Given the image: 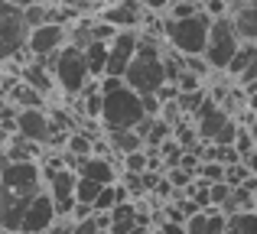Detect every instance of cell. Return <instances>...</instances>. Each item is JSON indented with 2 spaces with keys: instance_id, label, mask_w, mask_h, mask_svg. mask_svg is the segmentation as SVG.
<instances>
[{
  "instance_id": "cell-39",
  "label": "cell",
  "mask_w": 257,
  "mask_h": 234,
  "mask_svg": "<svg viewBox=\"0 0 257 234\" xmlns=\"http://www.w3.org/2000/svg\"><path fill=\"white\" fill-rule=\"evenodd\" d=\"M254 211H257V205H254Z\"/></svg>"
},
{
  "instance_id": "cell-6",
  "label": "cell",
  "mask_w": 257,
  "mask_h": 234,
  "mask_svg": "<svg viewBox=\"0 0 257 234\" xmlns=\"http://www.w3.org/2000/svg\"><path fill=\"white\" fill-rule=\"evenodd\" d=\"M241 49V36L234 33L231 17H218L208 30V46H205V59L215 72H228L234 52Z\"/></svg>"
},
{
  "instance_id": "cell-40",
  "label": "cell",
  "mask_w": 257,
  "mask_h": 234,
  "mask_svg": "<svg viewBox=\"0 0 257 234\" xmlns=\"http://www.w3.org/2000/svg\"><path fill=\"white\" fill-rule=\"evenodd\" d=\"M202 4H205V0H202Z\"/></svg>"
},
{
  "instance_id": "cell-25",
  "label": "cell",
  "mask_w": 257,
  "mask_h": 234,
  "mask_svg": "<svg viewBox=\"0 0 257 234\" xmlns=\"http://www.w3.org/2000/svg\"><path fill=\"white\" fill-rule=\"evenodd\" d=\"M247 179H251V169H247V163H244V159H241V163H231V166H225V182L231 185V189L244 185Z\"/></svg>"
},
{
  "instance_id": "cell-37",
  "label": "cell",
  "mask_w": 257,
  "mask_h": 234,
  "mask_svg": "<svg viewBox=\"0 0 257 234\" xmlns=\"http://www.w3.org/2000/svg\"><path fill=\"white\" fill-rule=\"evenodd\" d=\"M131 234H157V231H153V228H150V224H137V228H134Z\"/></svg>"
},
{
  "instance_id": "cell-23",
  "label": "cell",
  "mask_w": 257,
  "mask_h": 234,
  "mask_svg": "<svg viewBox=\"0 0 257 234\" xmlns=\"http://www.w3.org/2000/svg\"><path fill=\"white\" fill-rule=\"evenodd\" d=\"M225 234H257V211H234V215H228Z\"/></svg>"
},
{
  "instance_id": "cell-19",
  "label": "cell",
  "mask_w": 257,
  "mask_h": 234,
  "mask_svg": "<svg viewBox=\"0 0 257 234\" xmlns=\"http://www.w3.org/2000/svg\"><path fill=\"white\" fill-rule=\"evenodd\" d=\"M7 98H10L20 111H23V108H46V95H39V91L33 88V85H26L23 78H17V85L10 88Z\"/></svg>"
},
{
  "instance_id": "cell-36",
  "label": "cell",
  "mask_w": 257,
  "mask_h": 234,
  "mask_svg": "<svg viewBox=\"0 0 257 234\" xmlns=\"http://www.w3.org/2000/svg\"><path fill=\"white\" fill-rule=\"evenodd\" d=\"M244 163H247V169H251V176H257V150L251 153V156H247L244 159Z\"/></svg>"
},
{
  "instance_id": "cell-1",
  "label": "cell",
  "mask_w": 257,
  "mask_h": 234,
  "mask_svg": "<svg viewBox=\"0 0 257 234\" xmlns=\"http://www.w3.org/2000/svg\"><path fill=\"white\" fill-rule=\"evenodd\" d=\"M101 95H104V108H101V127L104 130H137L150 117L144 108V98L124 78L104 75L101 78Z\"/></svg>"
},
{
  "instance_id": "cell-27",
  "label": "cell",
  "mask_w": 257,
  "mask_h": 234,
  "mask_svg": "<svg viewBox=\"0 0 257 234\" xmlns=\"http://www.w3.org/2000/svg\"><path fill=\"white\" fill-rule=\"evenodd\" d=\"M150 169V153L137 150V153H127L124 156V172H147Z\"/></svg>"
},
{
  "instance_id": "cell-7",
  "label": "cell",
  "mask_w": 257,
  "mask_h": 234,
  "mask_svg": "<svg viewBox=\"0 0 257 234\" xmlns=\"http://www.w3.org/2000/svg\"><path fill=\"white\" fill-rule=\"evenodd\" d=\"M17 133L26 140H33V143L39 146H56L69 140V133H56V127H52V117L46 114V108H23L17 114Z\"/></svg>"
},
{
  "instance_id": "cell-31",
  "label": "cell",
  "mask_w": 257,
  "mask_h": 234,
  "mask_svg": "<svg viewBox=\"0 0 257 234\" xmlns=\"http://www.w3.org/2000/svg\"><path fill=\"white\" fill-rule=\"evenodd\" d=\"M157 234H189V231H186V224H182V221H170V218H160Z\"/></svg>"
},
{
  "instance_id": "cell-16",
  "label": "cell",
  "mask_w": 257,
  "mask_h": 234,
  "mask_svg": "<svg viewBox=\"0 0 257 234\" xmlns=\"http://www.w3.org/2000/svg\"><path fill=\"white\" fill-rule=\"evenodd\" d=\"M189 234H225L228 231V215L221 208H202L186 221Z\"/></svg>"
},
{
  "instance_id": "cell-24",
  "label": "cell",
  "mask_w": 257,
  "mask_h": 234,
  "mask_svg": "<svg viewBox=\"0 0 257 234\" xmlns=\"http://www.w3.org/2000/svg\"><path fill=\"white\" fill-rule=\"evenodd\" d=\"M101 189H104L101 182H94V179H85V176H78V189H75V198H78V205H94V198L101 195Z\"/></svg>"
},
{
  "instance_id": "cell-34",
  "label": "cell",
  "mask_w": 257,
  "mask_h": 234,
  "mask_svg": "<svg viewBox=\"0 0 257 234\" xmlns=\"http://www.w3.org/2000/svg\"><path fill=\"white\" fill-rule=\"evenodd\" d=\"M244 95H247V111H251V114H257V82L247 85Z\"/></svg>"
},
{
  "instance_id": "cell-2",
  "label": "cell",
  "mask_w": 257,
  "mask_h": 234,
  "mask_svg": "<svg viewBox=\"0 0 257 234\" xmlns=\"http://www.w3.org/2000/svg\"><path fill=\"white\" fill-rule=\"evenodd\" d=\"M124 82L137 91L140 98H150L170 85V75H166V52L160 49V39L144 36L140 33V46H137V56H134L131 69H127Z\"/></svg>"
},
{
  "instance_id": "cell-5",
  "label": "cell",
  "mask_w": 257,
  "mask_h": 234,
  "mask_svg": "<svg viewBox=\"0 0 257 234\" xmlns=\"http://www.w3.org/2000/svg\"><path fill=\"white\" fill-rule=\"evenodd\" d=\"M215 20L205 10L195 17H182V20H163V39L170 43V49L182 52V56H205L208 46V30Z\"/></svg>"
},
{
  "instance_id": "cell-21",
  "label": "cell",
  "mask_w": 257,
  "mask_h": 234,
  "mask_svg": "<svg viewBox=\"0 0 257 234\" xmlns=\"http://www.w3.org/2000/svg\"><path fill=\"white\" fill-rule=\"evenodd\" d=\"M85 59H88V72H91V78H104V69H107V43H98V39H94V43L85 49Z\"/></svg>"
},
{
  "instance_id": "cell-20",
  "label": "cell",
  "mask_w": 257,
  "mask_h": 234,
  "mask_svg": "<svg viewBox=\"0 0 257 234\" xmlns=\"http://www.w3.org/2000/svg\"><path fill=\"white\" fill-rule=\"evenodd\" d=\"M257 62V46L254 43H241V49L234 52V59H231V65H228V75L234 78V82H238L241 75H244L247 69H251V65Z\"/></svg>"
},
{
  "instance_id": "cell-17",
  "label": "cell",
  "mask_w": 257,
  "mask_h": 234,
  "mask_svg": "<svg viewBox=\"0 0 257 234\" xmlns=\"http://www.w3.org/2000/svg\"><path fill=\"white\" fill-rule=\"evenodd\" d=\"M78 176L94 179V182H101V185H114L117 182V166L107 156H88V159H82V166H78Z\"/></svg>"
},
{
  "instance_id": "cell-28",
  "label": "cell",
  "mask_w": 257,
  "mask_h": 234,
  "mask_svg": "<svg viewBox=\"0 0 257 234\" xmlns=\"http://www.w3.org/2000/svg\"><path fill=\"white\" fill-rule=\"evenodd\" d=\"M208 198H212V208H221V205L231 198V185L228 182H212L208 185Z\"/></svg>"
},
{
  "instance_id": "cell-10",
  "label": "cell",
  "mask_w": 257,
  "mask_h": 234,
  "mask_svg": "<svg viewBox=\"0 0 257 234\" xmlns=\"http://www.w3.org/2000/svg\"><path fill=\"white\" fill-rule=\"evenodd\" d=\"M62 46H69V26L46 23V26H36V30L30 33V46H26V52H30L33 59H49V56H56Z\"/></svg>"
},
{
  "instance_id": "cell-29",
  "label": "cell",
  "mask_w": 257,
  "mask_h": 234,
  "mask_svg": "<svg viewBox=\"0 0 257 234\" xmlns=\"http://www.w3.org/2000/svg\"><path fill=\"white\" fill-rule=\"evenodd\" d=\"M186 69L192 72V75L205 78V75H208V69H212V65H208V59H205V56H186Z\"/></svg>"
},
{
  "instance_id": "cell-38",
  "label": "cell",
  "mask_w": 257,
  "mask_h": 234,
  "mask_svg": "<svg viewBox=\"0 0 257 234\" xmlns=\"http://www.w3.org/2000/svg\"><path fill=\"white\" fill-rule=\"evenodd\" d=\"M10 4H17L20 10H26V7H33V4H36V0H10Z\"/></svg>"
},
{
  "instance_id": "cell-13",
  "label": "cell",
  "mask_w": 257,
  "mask_h": 234,
  "mask_svg": "<svg viewBox=\"0 0 257 234\" xmlns=\"http://www.w3.org/2000/svg\"><path fill=\"white\" fill-rule=\"evenodd\" d=\"M98 17L107 20L111 26H117V30H140L147 20V10L140 0H117L111 7H101Z\"/></svg>"
},
{
  "instance_id": "cell-14",
  "label": "cell",
  "mask_w": 257,
  "mask_h": 234,
  "mask_svg": "<svg viewBox=\"0 0 257 234\" xmlns=\"http://www.w3.org/2000/svg\"><path fill=\"white\" fill-rule=\"evenodd\" d=\"M228 17H231L234 33L241 36V43L257 46V7L244 4V0H228Z\"/></svg>"
},
{
  "instance_id": "cell-33",
  "label": "cell",
  "mask_w": 257,
  "mask_h": 234,
  "mask_svg": "<svg viewBox=\"0 0 257 234\" xmlns=\"http://www.w3.org/2000/svg\"><path fill=\"white\" fill-rule=\"evenodd\" d=\"M72 224H75L72 218H59V221L52 224V228L46 231V234H72Z\"/></svg>"
},
{
  "instance_id": "cell-11",
  "label": "cell",
  "mask_w": 257,
  "mask_h": 234,
  "mask_svg": "<svg viewBox=\"0 0 257 234\" xmlns=\"http://www.w3.org/2000/svg\"><path fill=\"white\" fill-rule=\"evenodd\" d=\"M56 221H59L56 202H52V195L43 189V192H39V195L30 202V208H26V215H23L20 231H23V234H46Z\"/></svg>"
},
{
  "instance_id": "cell-3",
  "label": "cell",
  "mask_w": 257,
  "mask_h": 234,
  "mask_svg": "<svg viewBox=\"0 0 257 234\" xmlns=\"http://www.w3.org/2000/svg\"><path fill=\"white\" fill-rule=\"evenodd\" d=\"M30 33L33 26L26 23V10H20L10 0H0V65H17V72L30 62Z\"/></svg>"
},
{
  "instance_id": "cell-35",
  "label": "cell",
  "mask_w": 257,
  "mask_h": 234,
  "mask_svg": "<svg viewBox=\"0 0 257 234\" xmlns=\"http://www.w3.org/2000/svg\"><path fill=\"white\" fill-rule=\"evenodd\" d=\"M10 137H13V133L7 130V127H0V150H7V143H10Z\"/></svg>"
},
{
  "instance_id": "cell-22",
  "label": "cell",
  "mask_w": 257,
  "mask_h": 234,
  "mask_svg": "<svg viewBox=\"0 0 257 234\" xmlns=\"http://www.w3.org/2000/svg\"><path fill=\"white\" fill-rule=\"evenodd\" d=\"M65 153H72L78 159H88V156H94V140L85 130H72L69 140H65Z\"/></svg>"
},
{
  "instance_id": "cell-9",
  "label": "cell",
  "mask_w": 257,
  "mask_h": 234,
  "mask_svg": "<svg viewBox=\"0 0 257 234\" xmlns=\"http://www.w3.org/2000/svg\"><path fill=\"white\" fill-rule=\"evenodd\" d=\"M137 46H140V30H120L117 36L107 43V69H104V75L124 78L127 69H131V62H134V56H137Z\"/></svg>"
},
{
  "instance_id": "cell-15",
  "label": "cell",
  "mask_w": 257,
  "mask_h": 234,
  "mask_svg": "<svg viewBox=\"0 0 257 234\" xmlns=\"http://www.w3.org/2000/svg\"><path fill=\"white\" fill-rule=\"evenodd\" d=\"M17 78H23L26 85H33V88H36L39 95H46V98H49L52 91L59 88V85H56V75H52V69H49L46 62H39V59H30V62H26L23 69L17 72Z\"/></svg>"
},
{
  "instance_id": "cell-12",
  "label": "cell",
  "mask_w": 257,
  "mask_h": 234,
  "mask_svg": "<svg viewBox=\"0 0 257 234\" xmlns=\"http://www.w3.org/2000/svg\"><path fill=\"white\" fill-rule=\"evenodd\" d=\"M231 120H234V117L228 114V111L221 108L215 98H205V104L195 111V130H199V140H205V143H215V137H218V133L225 130Z\"/></svg>"
},
{
  "instance_id": "cell-4",
  "label": "cell",
  "mask_w": 257,
  "mask_h": 234,
  "mask_svg": "<svg viewBox=\"0 0 257 234\" xmlns=\"http://www.w3.org/2000/svg\"><path fill=\"white\" fill-rule=\"evenodd\" d=\"M39 62H46L52 69V75H56V85L59 91H62L69 101H75L78 95L85 91V85L91 82V72H88V59H85V49H78V46H62V49L56 52V56L49 59H39Z\"/></svg>"
},
{
  "instance_id": "cell-8",
  "label": "cell",
  "mask_w": 257,
  "mask_h": 234,
  "mask_svg": "<svg viewBox=\"0 0 257 234\" xmlns=\"http://www.w3.org/2000/svg\"><path fill=\"white\" fill-rule=\"evenodd\" d=\"M43 179H46V192H49L52 202H56L59 218H72V211H75V205H78V198H75L78 172L65 166V169H56V172H49V176H43Z\"/></svg>"
},
{
  "instance_id": "cell-32",
  "label": "cell",
  "mask_w": 257,
  "mask_h": 234,
  "mask_svg": "<svg viewBox=\"0 0 257 234\" xmlns=\"http://www.w3.org/2000/svg\"><path fill=\"white\" fill-rule=\"evenodd\" d=\"M140 4H144L147 13H163V10H170L176 0H140Z\"/></svg>"
},
{
  "instance_id": "cell-30",
  "label": "cell",
  "mask_w": 257,
  "mask_h": 234,
  "mask_svg": "<svg viewBox=\"0 0 257 234\" xmlns=\"http://www.w3.org/2000/svg\"><path fill=\"white\" fill-rule=\"evenodd\" d=\"M176 88H179V91H202V78L199 75H192V72H182V75H179V82H176Z\"/></svg>"
},
{
  "instance_id": "cell-26",
  "label": "cell",
  "mask_w": 257,
  "mask_h": 234,
  "mask_svg": "<svg viewBox=\"0 0 257 234\" xmlns=\"http://www.w3.org/2000/svg\"><path fill=\"white\" fill-rule=\"evenodd\" d=\"M199 179H205V182H225V163H215V159H205V163L199 166V172H195Z\"/></svg>"
},
{
  "instance_id": "cell-18",
  "label": "cell",
  "mask_w": 257,
  "mask_h": 234,
  "mask_svg": "<svg viewBox=\"0 0 257 234\" xmlns=\"http://www.w3.org/2000/svg\"><path fill=\"white\" fill-rule=\"evenodd\" d=\"M107 143H111V150L117 153V156H127V153H137V150H147L144 137H140L137 130H104Z\"/></svg>"
}]
</instances>
